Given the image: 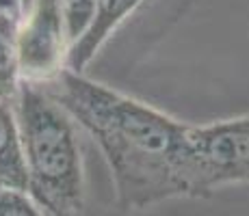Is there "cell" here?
I'll return each instance as SVG.
<instances>
[{"mask_svg": "<svg viewBox=\"0 0 249 216\" xmlns=\"http://www.w3.org/2000/svg\"><path fill=\"white\" fill-rule=\"evenodd\" d=\"M22 84L20 13L0 7V102L13 106Z\"/></svg>", "mask_w": 249, "mask_h": 216, "instance_id": "8992f818", "label": "cell"}, {"mask_svg": "<svg viewBox=\"0 0 249 216\" xmlns=\"http://www.w3.org/2000/svg\"><path fill=\"white\" fill-rule=\"evenodd\" d=\"M24 83L46 84L68 69L70 39L61 0H18Z\"/></svg>", "mask_w": 249, "mask_h": 216, "instance_id": "277c9868", "label": "cell"}, {"mask_svg": "<svg viewBox=\"0 0 249 216\" xmlns=\"http://www.w3.org/2000/svg\"><path fill=\"white\" fill-rule=\"evenodd\" d=\"M191 199L249 184V115L189 128Z\"/></svg>", "mask_w": 249, "mask_h": 216, "instance_id": "3957f363", "label": "cell"}, {"mask_svg": "<svg viewBox=\"0 0 249 216\" xmlns=\"http://www.w3.org/2000/svg\"><path fill=\"white\" fill-rule=\"evenodd\" d=\"M143 0H98L95 4V16L91 20L83 37L70 48L68 54V69L83 74L85 67L95 59L102 46L108 41V37L122 26L130 13L137 11V7Z\"/></svg>", "mask_w": 249, "mask_h": 216, "instance_id": "5b68a950", "label": "cell"}, {"mask_svg": "<svg viewBox=\"0 0 249 216\" xmlns=\"http://www.w3.org/2000/svg\"><path fill=\"white\" fill-rule=\"evenodd\" d=\"M0 188L28 193V173L18 117L13 106L2 102H0Z\"/></svg>", "mask_w": 249, "mask_h": 216, "instance_id": "52a82bcc", "label": "cell"}, {"mask_svg": "<svg viewBox=\"0 0 249 216\" xmlns=\"http://www.w3.org/2000/svg\"><path fill=\"white\" fill-rule=\"evenodd\" d=\"M0 216H44L28 193L0 188Z\"/></svg>", "mask_w": 249, "mask_h": 216, "instance_id": "9c48e42d", "label": "cell"}, {"mask_svg": "<svg viewBox=\"0 0 249 216\" xmlns=\"http://www.w3.org/2000/svg\"><path fill=\"white\" fill-rule=\"evenodd\" d=\"M41 86L104 153L122 210L191 199V123L70 69Z\"/></svg>", "mask_w": 249, "mask_h": 216, "instance_id": "6da1fadb", "label": "cell"}, {"mask_svg": "<svg viewBox=\"0 0 249 216\" xmlns=\"http://www.w3.org/2000/svg\"><path fill=\"white\" fill-rule=\"evenodd\" d=\"M28 173V197L52 216H83L85 166L78 123L41 84L24 83L13 104Z\"/></svg>", "mask_w": 249, "mask_h": 216, "instance_id": "7a4b0ae2", "label": "cell"}, {"mask_svg": "<svg viewBox=\"0 0 249 216\" xmlns=\"http://www.w3.org/2000/svg\"><path fill=\"white\" fill-rule=\"evenodd\" d=\"M0 7H7V9L18 11V0H0ZM18 13H20V11H18Z\"/></svg>", "mask_w": 249, "mask_h": 216, "instance_id": "30bf717a", "label": "cell"}, {"mask_svg": "<svg viewBox=\"0 0 249 216\" xmlns=\"http://www.w3.org/2000/svg\"><path fill=\"white\" fill-rule=\"evenodd\" d=\"M95 4L98 0H61V11H63L65 33H68L70 48L87 33L91 20L95 16Z\"/></svg>", "mask_w": 249, "mask_h": 216, "instance_id": "ba28073f", "label": "cell"}]
</instances>
